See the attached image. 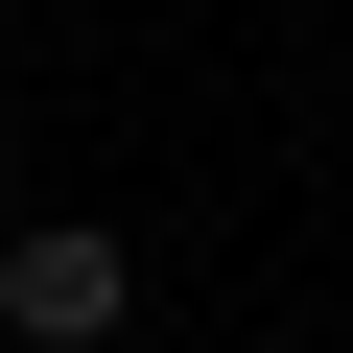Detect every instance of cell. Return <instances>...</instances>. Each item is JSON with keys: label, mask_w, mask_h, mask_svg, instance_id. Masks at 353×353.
Here are the masks:
<instances>
[{"label": "cell", "mask_w": 353, "mask_h": 353, "mask_svg": "<svg viewBox=\"0 0 353 353\" xmlns=\"http://www.w3.org/2000/svg\"><path fill=\"white\" fill-rule=\"evenodd\" d=\"M118 306H141L118 236H0V330H24V353H118Z\"/></svg>", "instance_id": "obj_1"}, {"label": "cell", "mask_w": 353, "mask_h": 353, "mask_svg": "<svg viewBox=\"0 0 353 353\" xmlns=\"http://www.w3.org/2000/svg\"><path fill=\"white\" fill-rule=\"evenodd\" d=\"M0 189H24V165H0Z\"/></svg>", "instance_id": "obj_3"}, {"label": "cell", "mask_w": 353, "mask_h": 353, "mask_svg": "<svg viewBox=\"0 0 353 353\" xmlns=\"http://www.w3.org/2000/svg\"><path fill=\"white\" fill-rule=\"evenodd\" d=\"M259 353H306V330H259Z\"/></svg>", "instance_id": "obj_2"}]
</instances>
